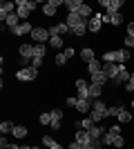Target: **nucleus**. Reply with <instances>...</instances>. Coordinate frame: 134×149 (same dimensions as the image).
<instances>
[{
  "label": "nucleus",
  "mask_w": 134,
  "mask_h": 149,
  "mask_svg": "<svg viewBox=\"0 0 134 149\" xmlns=\"http://www.w3.org/2000/svg\"><path fill=\"white\" fill-rule=\"evenodd\" d=\"M65 22H67V27H69V31L74 36H83L85 31H87V20L81 18L78 13H67Z\"/></svg>",
  "instance_id": "nucleus-1"
},
{
  "label": "nucleus",
  "mask_w": 134,
  "mask_h": 149,
  "mask_svg": "<svg viewBox=\"0 0 134 149\" xmlns=\"http://www.w3.org/2000/svg\"><path fill=\"white\" fill-rule=\"evenodd\" d=\"M107 109H109V107L105 105V102H103L101 98H98V100H94V102H92V111H89L87 116H89L92 120H94L96 125H98L103 118H107Z\"/></svg>",
  "instance_id": "nucleus-2"
},
{
  "label": "nucleus",
  "mask_w": 134,
  "mask_h": 149,
  "mask_svg": "<svg viewBox=\"0 0 134 149\" xmlns=\"http://www.w3.org/2000/svg\"><path fill=\"white\" fill-rule=\"evenodd\" d=\"M32 36V40L36 45H45L49 42V29H45V27H34V31L29 33Z\"/></svg>",
  "instance_id": "nucleus-3"
},
{
  "label": "nucleus",
  "mask_w": 134,
  "mask_h": 149,
  "mask_svg": "<svg viewBox=\"0 0 134 149\" xmlns=\"http://www.w3.org/2000/svg\"><path fill=\"white\" fill-rule=\"evenodd\" d=\"M36 76H38V69H34V67H22V69L16 71V78L20 82H32Z\"/></svg>",
  "instance_id": "nucleus-4"
},
{
  "label": "nucleus",
  "mask_w": 134,
  "mask_h": 149,
  "mask_svg": "<svg viewBox=\"0 0 134 149\" xmlns=\"http://www.w3.org/2000/svg\"><path fill=\"white\" fill-rule=\"evenodd\" d=\"M63 2H65V0H47V2L43 5V13L47 16V18H51V16L63 7Z\"/></svg>",
  "instance_id": "nucleus-5"
},
{
  "label": "nucleus",
  "mask_w": 134,
  "mask_h": 149,
  "mask_svg": "<svg viewBox=\"0 0 134 149\" xmlns=\"http://www.w3.org/2000/svg\"><path fill=\"white\" fill-rule=\"evenodd\" d=\"M16 9H18V5H16V2H5V0H2V5H0V20L5 22L11 13H16Z\"/></svg>",
  "instance_id": "nucleus-6"
},
{
  "label": "nucleus",
  "mask_w": 134,
  "mask_h": 149,
  "mask_svg": "<svg viewBox=\"0 0 134 149\" xmlns=\"http://www.w3.org/2000/svg\"><path fill=\"white\" fill-rule=\"evenodd\" d=\"M119 136H121V127H112V129H107V131H105V136H103V145H105V147H112Z\"/></svg>",
  "instance_id": "nucleus-7"
},
{
  "label": "nucleus",
  "mask_w": 134,
  "mask_h": 149,
  "mask_svg": "<svg viewBox=\"0 0 134 149\" xmlns=\"http://www.w3.org/2000/svg\"><path fill=\"white\" fill-rule=\"evenodd\" d=\"M121 69H123V65H119V62H103V71L109 76V80H112V78H116Z\"/></svg>",
  "instance_id": "nucleus-8"
},
{
  "label": "nucleus",
  "mask_w": 134,
  "mask_h": 149,
  "mask_svg": "<svg viewBox=\"0 0 134 149\" xmlns=\"http://www.w3.org/2000/svg\"><path fill=\"white\" fill-rule=\"evenodd\" d=\"M130 76H132V74H130L128 69H125V65H123V69L119 71V76H116V78H112L109 82H112V87H119V85H123V82L128 85V82H130Z\"/></svg>",
  "instance_id": "nucleus-9"
},
{
  "label": "nucleus",
  "mask_w": 134,
  "mask_h": 149,
  "mask_svg": "<svg viewBox=\"0 0 134 149\" xmlns=\"http://www.w3.org/2000/svg\"><path fill=\"white\" fill-rule=\"evenodd\" d=\"M18 54H20V58L32 60V58H34V45H32V42H22V45L18 47Z\"/></svg>",
  "instance_id": "nucleus-10"
},
{
  "label": "nucleus",
  "mask_w": 134,
  "mask_h": 149,
  "mask_svg": "<svg viewBox=\"0 0 134 149\" xmlns=\"http://www.w3.org/2000/svg\"><path fill=\"white\" fill-rule=\"evenodd\" d=\"M101 27H103V20H101V16H98V13H94V16H92V18L87 20V31L96 33V31H101Z\"/></svg>",
  "instance_id": "nucleus-11"
},
{
  "label": "nucleus",
  "mask_w": 134,
  "mask_h": 149,
  "mask_svg": "<svg viewBox=\"0 0 134 149\" xmlns=\"http://www.w3.org/2000/svg\"><path fill=\"white\" fill-rule=\"evenodd\" d=\"M63 33H72L67 22H58V25H51L49 27V36H63Z\"/></svg>",
  "instance_id": "nucleus-12"
},
{
  "label": "nucleus",
  "mask_w": 134,
  "mask_h": 149,
  "mask_svg": "<svg viewBox=\"0 0 134 149\" xmlns=\"http://www.w3.org/2000/svg\"><path fill=\"white\" fill-rule=\"evenodd\" d=\"M32 31H34V25H29L27 20H22L16 29H11V33L13 36H25V33H32Z\"/></svg>",
  "instance_id": "nucleus-13"
},
{
  "label": "nucleus",
  "mask_w": 134,
  "mask_h": 149,
  "mask_svg": "<svg viewBox=\"0 0 134 149\" xmlns=\"http://www.w3.org/2000/svg\"><path fill=\"white\" fill-rule=\"evenodd\" d=\"M132 60V51L130 49H119L114 51V62H119V65H123V62Z\"/></svg>",
  "instance_id": "nucleus-14"
},
{
  "label": "nucleus",
  "mask_w": 134,
  "mask_h": 149,
  "mask_svg": "<svg viewBox=\"0 0 134 149\" xmlns=\"http://www.w3.org/2000/svg\"><path fill=\"white\" fill-rule=\"evenodd\" d=\"M103 96V87L101 85H94V82H89V91H87V98L94 102V100H98Z\"/></svg>",
  "instance_id": "nucleus-15"
},
{
  "label": "nucleus",
  "mask_w": 134,
  "mask_h": 149,
  "mask_svg": "<svg viewBox=\"0 0 134 149\" xmlns=\"http://www.w3.org/2000/svg\"><path fill=\"white\" fill-rule=\"evenodd\" d=\"M76 89H78V98H87L89 82H87V80H83V78H76Z\"/></svg>",
  "instance_id": "nucleus-16"
},
{
  "label": "nucleus",
  "mask_w": 134,
  "mask_h": 149,
  "mask_svg": "<svg viewBox=\"0 0 134 149\" xmlns=\"http://www.w3.org/2000/svg\"><path fill=\"white\" fill-rule=\"evenodd\" d=\"M76 111L89 113V111H92V100H89V98H78V102H76Z\"/></svg>",
  "instance_id": "nucleus-17"
},
{
  "label": "nucleus",
  "mask_w": 134,
  "mask_h": 149,
  "mask_svg": "<svg viewBox=\"0 0 134 149\" xmlns=\"http://www.w3.org/2000/svg\"><path fill=\"white\" fill-rule=\"evenodd\" d=\"M63 5L67 7V11H69V13H78V11H81V7H83L85 2H83V0H65Z\"/></svg>",
  "instance_id": "nucleus-18"
},
{
  "label": "nucleus",
  "mask_w": 134,
  "mask_h": 149,
  "mask_svg": "<svg viewBox=\"0 0 134 149\" xmlns=\"http://www.w3.org/2000/svg\"><path fill=\"white\" fill-rule=\"evenodd\" d=\"M60 123H63V111L51 109V129H60Z\"/></svg>",
  "instance_id": "nucleus-19"
},
{
  "label": "nucleus",
  "mask_w": 134,
  "mask_h": 149,
  "mask_svg": "<svg viewBox=\"0 0 134 149\" xmlns=\"http://www.w3.org/2000/svg\"><path fill=\"white\" fill-rule=\"evenodd\" d=\"M105 127H101V125H94L92 129H89V136H92V140H103V136H105Z\"/></svg>",
  "instance_id": "nucleus-20"
},
{
  "label": "nucleus",
  "mask_w": 134,
  "mask_h": 149,
  "mask_svg": "<svg viewBox=\"0 0 134 149\" xmlns=\"http://www.w3.org/2000/svg\"><path fill=\"white\" fill-rule=\"evenodd\" d=\"M76 143H81L85 147V145H89L92 143V136H89V131H85V129H81V131H76V138H74Z\"/></svg>",
  "instance_id": "nucleus-21"
},
{
  "label": "nucleus",
  "mask_w": 134,
  "mask_h": 149,
  "mask_svg": "<svg viewBox=\"0 0 134 149\" xmlns=\"http://www.w3.org/2000/svg\"><path fill=\"white\" fill-rule=\"evenodd\" d=\"M92 82H94V85H101V87H103V85H105V82H109V76L105 74V71H103V69H101V71H98V74H94V76H92Z\"/></svg>",
  "instance_id": "nucleus-22"
},
{
  "label": "nucleus",
  "mask_w": 134,
  "mask_h": 149,
  "mask_svg": "<svg viewBox=\"0 0 134 149\" xmlns=\"http://www.w3.org/2000/svg\"><path fill=\"white\" fill-rule=\"evenodd\" d=\"M116 118H119V123H130V120H134V116L132 113H130V109H125V107H121V109H119V116H116Z\"/></svg>",
  "instance_id": "nucleus-23"
},
{
  "label": "nucleus",
  "mask_w": 134,
  "mask_h": 149,
  "mask_svg": "<svg viewBox=\"0 0 134 149\" xmlns=\"http://www.w3.org/2000/svg\"><path fill=\"white\" fill-rule=\"evenodd\" d=\"M125 5L123 0H109V7H107V13L112 16V13H121V7Z\"/></svg>",
  "instance_id": "nucleus-24"
},
{
  "label": "nucleus",
  "mask_w": 134,
  "mask_h": 149,
  "mask_svg": "<svg viewBox=\"0 0 134 149\" xmlns=\"http://www.w3.org/2000/svg\"><path fill=\"white\" fill-rule=\"evenodd\" d=\"M74 125H76V127H81V129H85V131H89V129H92V127H94V120H92V118H89V116H85V118L83 120H78V123H74Z\"/></svg>",
  "instance_id": "nucleus-25"
},
{
  "label": "nucleus",
  "mask_w": 134,
  "mask_h": 149,
  "mask_svg": "<svg viewBox=\"0 0 134 149\" xmlns=\"http://www.w3.org/2000/svg\"><path fill=\"white\" fill-rule=\"evenodd\" d=\"M16 5H18V9H16V13H18V18H20V20H27V18H29V13H32V11H29V9H27V7L22 5V2H20V0H18V2H16Z\"/></svg>",
  "instance_id": "nucleus-26"
},
{
  "label": "nucleus",
  "mask_w": 134,
  "mask_h": 149,
  "mask_svg": "<svg viewBox=\"0 0 134 149\" xmlns=\"http://www.w3.org/2000/svg\"><path fill=\"white\" fill-rule=\"evenodd\" d=\"M101 69H103V62H101V60H92V62H87V71H89L92 76L98 74Z\"/></svg>",
  "instance_id": "nucleus-27"
},
{
  "label": "nucleus",
  "mask_w": 134,
  "mask_h": 149,
  "mask_svg": "<svg viewBox=\"0 0 134 149\" xmlns=\"http://www.w3.org/2000/svg\"><path fill=\"white\" fill-rule=\"evenodd\" d=\"M47 56V45H34V58H45Z\"/></svg>",
  "instance_id": "nucleus-28"
},
{
  "label": "nucleus",
  "mask_w": 134,
  "mask_h": 149,
  "mask_svg": "<svg viewBox=\"0 0 134 149\" xmlns=\"http://www.w3.org/2000/svg\"><path fill=\"white\" fill-rule=\"evenodd\" d=\"M78 16H81V18H85V20H89L92 16H94V9H92L89 5H83V7H81V11H78Z\"/></svg>",
  "instance_id": "nucleus-29"
},
{
  "label": "nucleus",
  "mask_w": 134,
  "mask_h": 149,
  "mask_svg": "<svg viewBox=\"0 0 134 149\" xmlns=\"http://www.w3.org/2000/svg\"><path fill=\"white\" fill-rule=\"evenodd\" d=\"M81 58H83L85 62H92V60H96V58H94V49H89V47L81 49Z\"/></svg>",
  "instance_id": "nucleus-30"
},
{
  "label": "nucleus",
  "mask_w": 134,
  "mask_h": 149,
  "mask_svg": "<svg viewBox=\"0 0 134 149\" xmlns=\"http://www.w3.org/2000/svg\"><path fill=\"white\" fill-rule=\"evenodd\" d=\"M13 127H16L13 123H9V120H2V123H0V131H2V136L11 134V131H13Z\"/></svg>",
  "instance_id": "nucleus-31"
},
{
  "label": "nucleus",
  "mask_w": 134,
  "mask_h": 149,
  "mask_svg": "<svg viewBox=\"0 0 134 149\" xmlns=\"http://www.w3.org/2000/svg\"><path fill=\"white\" fill-rule=\"evenodd\" d=\"M49 45L54 47V49H60L65 45V40H63V36H49Z\"/></svg>",
  "instance_id": "nucleus-32"
},
{
  "label": "nucleus",
  "mask_w": 134,
  "mask_h": 149,
  "mask_svg": "<svg viewBox=\"0 0 134 149\" xmlns=\"http://www.w3.org/2000/svg\"><path fill=\"white\" fill-rule=\"evenodd\" d=\"M11 134H13V136H16V138H25L27 134H29V131H27V127H20V125H16Z\"/></svg>",
  "instance_id": "nucleus-33"
},
{
  "label": "nucleus",
  "mask_w": 134,
  "mask_h": 149,
  "mask_svg": "<svg viewBox=\"0 0 134 149\" xmlns=\"http://www.w3.org/2000/svg\"><path fill=\"white\" fill-rule=\"evenodd\" d=\"M109 25H114V27L123 25V13H112L109 16Z\"/></svg>",
  "instance_id": "nucleus-34"
},
{
  "label": "nucleus",
  "mask_w": 134,
  "mask_h": 149,
  "mask_svg": "<svg viewBox=\"0 0 134 149\" xmlns=\"http://www.w3.org/2000/svg\"><path fill=\"white\" fill-rule=\"evenodd\" d=\"M38 123H40V125H51V111L40 113V116H38Z\"/></svg>",
  "instance_id": "nucleus-35"
},
{
  "label": "nucleus",
  "mask_w": 134,
  "mask_h": 149,
  "mask_svg": "<svg viewBox=\"0 0 134 149\" xmlns=\"http://www.w3.org/2000/svg\"><path fill=\"white\" fill-rule=\"evenodd\" d=\"M54 60H56V67H63V65L69 60V58L65 56V51H63V54H56V58H54Z\"/></svg>",
  "instance_id": "nucleus-36"
},
{
  "label": "nucleus",
  "mask_w": 134,
  "mask_h": 149,
  "mask_svg": "<svg viewBox=\"0 0 134 149\" xmlns=\"http://www.w3.org/2000/svg\"><path fill=\"white\" fill-rule=\"evenodd\" d=\"M20 2H22V5H25L29 11H34V9L38 7V2H36V0H20Z\"/></svg>",
  "instance_id": "nucleus-37"
},
{
  "label": "nucleus",
  "mask_w": 134,
  "mask_h": 149,
  "mask_svg": "<svg viewBox=\"0 0 134 149\" xmlns=\"http://www.w3.org/2000/svg\"><path fill=\"white\" fill-rule=\"evenodd\" d=\"M54 143H56V140H54L51 136H43V147H47V149H49Z\"/></svg>",
  "instance_id": "nucleus-38"
},
{
  "label": "nucleus",
  "mask_w": 134,
  "mask_h": 149,
  "mask_svg": "<svg viewBox=\"0 0 134 149\" xmlns=\"http://www.w3.org/2000/svg\"><path fill=\"white\" fill-rule=\"evenodd\" d=\"M123 45H125V49H132V47H134V36H125Z\"/></svg>",
  "instance_id": "nucleus-39"
},
{
  "label": "nucleus",
  "mask_w": 134,
  "mask_h": 149,
  "mask_svg": "<svg viewBox=\"0 0 134 149\" xmlns=\"http://www.w3.org/2000/svg\"><path fill=\"white\" fill-rule=\"evenodd\" d=\"M76 102H78V96H69V98L65 100V105H67V107H76Z\"/></svg>",
  "instance_id": "nucleus-40"
},
{
  "label": "nucleus",
  "mask_w": 134,
  "mask_h": 149,
  "mask_svg": "<svg viewBox=\"0 0 134 149\" xmlns=\"http://www.w3.org/2000/svg\"><path fill=\"white\" fill-rule=\"evenodd\" d=\"M112 147H116V149L125 147V138H123V136H119V138H116V140H114V145H112Z\"/></svg>",
  "instance_id": "nucleus-41"
},
{
  "label": "nucleus",
  "mask_w": 134,
  "mask_h": 149,
  "mask_svg": "<svg viewBox=\"0 0 134 149\" xmlns=\"http://www.w3.org/2000/svg\"><path fill=\"white\" fill-rule=\"evenodd\" d=\"M119 109H121V105H116V107H109V109H107V116H114V118H116V116H119Z\"/></svg>",
  "instance_id": "nucleus-42"
},
{
  "label": "nucleus",
  "mask_w": 134,
  "mask_h": 149,
  "mask_svg": "<svg viewBox=\"0 0 134 149\" xmlns=\"http://www.w3.org/2000/svg\"><path fill=\"white\" fill-rule=\"evenodd\" d=\"M32 67L34 69H40V67H43V58H32Z\"/></svg>",
  "instance_id": "nucleus-43"
},
{
  "label": "nucleus",
  "mask_w": 134,
  "mask_h": 149,
  "mask_svg": "<svg viewBox=\"0 0 134 149\" xmlns=\"http://www.w3.org/2000/svg\"><path fill=\"white\" fill-rule=\"evenodd\" d=\"M125 89H128V91H134V74L130 76V82L125 85Z\"/></svg>",
  "instance_id": "nucleus-44"
},
{
  "label": "nucleus",
  "mask_w": 134,
  "mask_h": 149,
  "mask_svg": "<svg viewBox=\"0 0 134 149\" xmlns=\"http://www.w3.org/2000/svg\"><path fill=\"white\" fill-rule=\"evenodd\" d=\"M67 149H83V145H81V143H76V140H74V143H69V147H67Z\"/></svg>",
  "instance_id": "nucleus-45"
},
{
  "label": "nucleus",
  "mask_w": 134,
  "mask_h": 149,
  "mask_svg": "<svg viewBox=\"0 0 134 149\" xmlns=\"http://www.w3.org/2000/svg\"><path fill=\"white\" fill-rule=\"evenodd\" d=\"M65 56H67V58H74V56H76V49H65Z\"/></svg>",
  "instance_id": "nucleus-46"
},
{
  "label": "nucleus",
  "mask_w": 134,
  "mask_h": 149,
  "mask_svg": "<svg viewBox=\"0 0 134 149\" xmlns=\"http://www.w3.org/2000/svg\"><path fill=\"white\" fill-rule=\"evenodd\" d=\"M0 147H2V149H9V143H7V138H5V136L0 138Z\"/></svg>",
  "instance_id": "nucleus-47"
},
{
  "label": "nucleus",
  "mask_w": 134,
  "mask_h": 149,
  "mask_svg": "<svg viewBox=\"0 0 134 149\" xmlns=\"http://www.w3.org/2000/svg\"><path fill=\"white\" fill-rule=\"evenodd\" d=\"M128 36H134V22H130V25H128Z\"/></svg>",
  "instance_id": "nucleus-48"
},
{
  "label": "nucleus",
  "mask_w": 134,
  "mask_h": 149,
  "mask_svg": "<svg viewBox=\"0 0 134 149\" xmlns=\"http://www.w3.org/2000/svg\"><path fill=\"white\" fill-rule=\"evenodd\" d=\"M98 5H101V7H105V9H107V7H109V0H98Z\"/></svg>",
  "instance_id": "nucleus-49"
},
{
  "label": "nucleus",
  "mask_w": 134,
  "mask_h": 149,
  "mask_svg": "<svg viewBox=\"0 0 134 149\" xmlns=\"http://www.w3.org/2000/svg\"><path fill=\"white\" fill-rule=\"evenodd\" d=\"M49 149H65V147H63V145H58V143H54V145H51Z\"/></svg>",
  "instance_id": "nucleus-50"
},
{
  "label": "nucleus",
  "mask_w": 134,
  "mask_h": 149,
  "mask_svg": "<svg viewBox=\"0 0 134 149\" xmlns=\"http://www.w3.org/2000/svg\"><path fill=\"white\" fill-rule=\"evenodd\" d=\"M9 149H29V147H20V145H9Z\"/></svg>",
  "instance_id": "nucleus-51"
},
{
  "label": "nucleus",
  "mask_w": 134,
  "mask_h": 149,
  "mask_svg": "<svg viewBox=\"0 0 134 149\" xmlns=\"http://www.w3.org/2000/svg\"><path fill=\"white\" fill-rule=\"evenodd\" d=\"M83 149H96V147H94V143H89V145H85Z\"/></svg>",
  "instance_id": "nucleus-52"
},
{
  "label": "nucleus",
  "mask_w": 134,
  "mask_h": 149,
  "mask_svg": "<svg viewBox=\"0 0 134 149\" xmlns=\"http://www.w3.org/2000/svg\"><path fill=\"white\" fill-rule=\"evenodd\" d=\"M132 111H134V100H132Z\"/></svg>",
  "instance_id": "nucleus-53"
},
{
  "label": "nucleus",
  "mask_w": 134,
  "mask_h": 149,
  "mask_svg": "<svg viewBox=\"0 0 134 149\" xmlns=\"http://www.w3.org/2000/svg\"><path fill=\"white\" fill-rule=\"evenodd\" d=\"M29 149H40V147H29Z\"/></svg>",
  "instance_id": "nucleus-54"
}]
</instances>
